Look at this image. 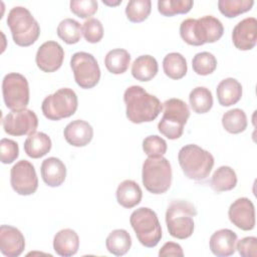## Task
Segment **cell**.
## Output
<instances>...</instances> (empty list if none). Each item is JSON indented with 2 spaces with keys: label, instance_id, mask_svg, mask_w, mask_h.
<instances>
[{
  "label": "cell",
  "instance_id": "obj_1",
  "mask_svg": "<svg viewBox=\"0 0 257 257\" xmlns=\"http://www.w3.org/2000/svg\"><path fill=\"white\" fill-rule=\"evenodd\" d=\"M123 101L126 117L133 123L153 121L163 109L160 99L140 85L127 87L123 93Z\"/></svg>",
  "mask_w": 257,
  "mask_h": 257
},
{
  "label": "cell",
  "instance_id": "obj_2",
  "mask_svg": "<svg viewBox=\"0 0 257 257\" xmlns=\"http://www.w3.org/2000/svg\"><path fill=\"white\" fill-rule=\"evenodd\" d=\"M223 33L222 22L212 15H206L198 19L188 18L182 21L180 25L182 39L193 46L214 43L223 36Z\"/></svg>",
  "mask_w": 257,
  "mask_h": 257
},
{
  "label": "cell",
  "instance_id": "obj_3",
  "mask_svg": "<svg viewBox=\"0 0 257 257\" xmlns=\"http://www.w3.org/2000/svg\"><path fill=\"white\" fill-rule=\"evenodd\" d=\"M178 161L185 176L197 182L206 180L214 166L213 155L195 144L184 146L179 151Z\"/></svg>",
  "mask_w": 257,
  "mask_h": 257
},
{
  "label": "cell",
  "instance_id": "obj_4",
  "mask_svg": "<svg viewBox=\"0 0 257 257\" xmlns=\"http://www.w3.org/2000/svg\"><path fill=\"white\" fill-rule=\"evenodd\" d=\"M196 216L197 209L193 204L185 200H173L166 211V224L170 235L182 240L191 237Z\"/></svg>",
  "mask_w": 257,
  "mask_h": 257
},
{
  "label": "cell",
  "instance_id": "obj_5",
  "mask_svg": "<svg viewBox=\"0 0 257 257\" xmlns=\"http://www.w3.org/2000/svg\"><path fill=\"white\" fill-rule=\"evenodd\" d=\"M13 41L22 47H27L36 42L40 35L38 22L30 11L23 6L13 7L7 16Z\"/></svg>",
  "mask_w": 257,
  "mask_h": 257
},
{
  "label": "cell",
  "instance_id": "obj_6",
  "mask_svg": "<svg viewBox=\"0 0 257 257\" xmlns=\"http://www.w3.org/2000/svg\"><path fill=\"white\" fill-rule=\"evenodd\" d=\"M143 185L152 194L166 193L172 184V167L163 156L149 157L143 164Z\"/></svg>",
  "mask_w": 257,
  "mask_h": 257
},
{
  "label": "cell",
  "instance_id": "obj_7",
  "mask_svg": "<svg viewBox=\"0 0 257 257\" xmlns=\"http://www.w3.org/2000/svg\"><path fill=\"white\" fill-rule=\"evenodd\" d=\"M190 116L188 104L180 98H169L164 102V114L158 123L159 132L169 140L182 137Z\"/></svg>",
  "mask_w": 257,
  "mask_h": 257
},
{
  "label": "cell",
  "instance_id": "obj_8",
  "mask_svg": "<svg viewBox=\"0 0 257 257\" xmlns=\"http://www.w3.org/2000/svg\"><path fill=\"white\" fill-rule=\"evenodd\" d=\"M130 223L140 243L147 247H156L162 239V227L155 211L142 207L135 210L130 218Z\"/></svg>",
  "mask_w": 257,
  "mask_h": 257
},
{
  "label": "cell",
  "instance_id": "obj_9",
  "mask_svg": "<svg viewBox=\"0 0 257 257\" xmlns=\"http://www.w3.org/2000/svg\"><path fill=\"white\" fill-rule=\"evenodd\" d=\"M78 99L75 91L64 87L46 96L41 104V109L49 120H59L74 114L77 109Z\"/></svg>",
  "mask_w": 257,
  "mask_h": 257
},
{
  "label": "cell",
  "instance_id": "obj_10",
  "mask_svg": "<svg viewBox=\"0 0 257 257\" xmlns=\"http://www.w3.org/2000/svg\"><path fill=\"white\" fill-rule=\"evenodd\" d=\"M74 80L84 89L94 87L100 79V69L94 56L88 52H75L70 59Z\"/></svg>",
  "mask_w": 257,
  "mask_h": 257
},
{
  "label": "cell",
  "instance_id": "obj_11",
  "mask_svg": "<svg viewBox=\"0 0 257 257\" xmlns=\"http://www.w3.org/2000/svg\"><path fill=\"white\" fill-rule=\"evenodd\" d=\"M2 93L7 108H26L29 102V84L26 77L17 72L6 74L2 81Z\"/></svg>",
  "mask_w": 257,
  "mask_h": 257
},
{
  "label": "cell",
  "instance_id": "obj_12",
  "mask_svg": "<svg viewBox=\"0 0 257 257\" xmlns=\"http://www.w3.org/2000/svg\"><path fill=\"white\" fill-rule=\"evenodd\" d=\"M4 132L10 136L22 137L36 133L38 118L36 113L28 108L11 110L2 121Z\"/></svg>",
  "mask_w": 257,
  "mask_h": 257
},
{
  "label": "cell",
  "instance_id": "obj_13",
  "mask_svg": "<svg viewBox=\"0 0 257 257\" xmlns=\"http://www.w3.org/2000/svg\"><path fill=\"white\" fill-rule=\"evenodd\" d=\"M10 183L12 189L21 196H29L38 188V178L34 166L26 161L17 162L10 172Z\"/></svg>",
  "mask_w": 257,
  "mask_h": 257
},
{
  "label": "cell",
  "instance_id": "obj_14",
  "mask_svg": "<svg viewBox=\"0 0 257 257\" xmlns=\"http://www.w3.org/2000/svg\"><path fill=\"white\" fill-rule=\"evenodd\" d=\"M64 59V50L56 41H46L41 44L36 52L35 61L43 72H54L58 70Z\"/></svg>",
  "mask_w": 257,
  "mask_h": 257
},
{
  "label": "cell",
  "instance_id": "obj_15",
  "mask_svg": "<svg viewBox=\"0 0 257 257\" xmlns=\"http://www.w3.org/2000/svg\"><path fill=\"white\" fill-rule=\"evenodd\" d=\"M228 217L237 228L252 230L255 227V208L252 201L245 197L235 200L228 210Z\"/></svg>",
  "mask_w": 257,
  "mask_h": 257
},
{
  "label": "cell",
  "instance_id": "obj_16",
  "mask_svg": "<svg viewBox=\"0 0 257 257\" xmlns=\"http://www.w3.org/2000/svg\"><path fill=\"white\" fill-rule=\"evenodd\" d=\"M232 41L239 50H251L257 42V20L247 17L236 24L232 32Z\"/></svg>",
  "mask_w": 257,
  "mask_h": 257
},
{
  "label": "cell",
  "instance_id": "obj_17",
  "mask_svg": "<svg viewBox=\"0 0 257 257\" xmlns=\"http://www.w3.org/2000/svg\"><path fill=\"white\" fill-rule=\"evenodd\" d=\"M25 249V239L17 228L9 225L0 227V250L7 257H17Z\"/></svg>",
  "mask_w": 257,
  "mask_h": 257
},
{
  "label": "cell",
  "instance_id": "obj_18",
  "mask_svg": "<svg viewBox=\"0 0 257 257\" xmlns=\"http://www.w3.org/2000/svg\"><path fill=\"white\" fill-rule=\"evenodd\" d=\"M237 234L230 229H220L212 234L209 245L212 253L218 257H228L236 251Z\"/></svg>",
  "mask_w": 257,
  "mask_h": 257
},
{
  "label": "cell",
  "instance_id": "obj_19",
  "mask_svg": "<svg viewBox=\"0 0 257 257\" xmlns=\"http://www.w3.org/2000/svg\"><path fill=\"white\" fill-rule=\"evenodd\" d=\"M63 136L69 145L77 148L85 147L93 138V128L87 121L75 119L65 126Z\"/></svg>",
  "mask_w": 257,
  "mask_h": 257
},
{
  "label": "cell",
  "instance_id": "obj_20",
  "mask_svg": "<svg viewBox=\"0 0 257 257\" xmlns=\"http://www.w3.org/2000/svg\"><path fill=\"white\" fill-rule=\"evenodd\" d=\"M43 182L49 187H59L66 178V167L61 160L55 157L45 159L40 167Z\"/></svg>",
  "mask_w": 257,
  "mask_h": 257
},
{
  "label": "cell",
  "instance_id": "obj_21",
  "mask_svg": "<svg viewBox=\"0 0 257 257\" xmlns=\"http://www.w3.org/2000/svg\"><path fill=\"white\" fill-rule=\"evenodd\" d=\"M79 248V237L77 233L69 228L58 231L53 238V249L59 256L69 257L77 253Z\"/></svg>",
  "mask_w": 257,
  "mask_h": 257
},
{
  "label": "cell",
  "instance_id": "obj_22",
  "mask_svg": "<svg viewBox=\"0 0 257 257\" xmlns=\"http://www.w3.org/2000/svg\"><path fill=\"white\" fill-rule=\"evenodd\" d=\"M217 98L222 106H231L236 104L242 97V85L233 78L228 77L220 81L216 88Z\"/></svg>",
  "mask_w": 257,
  "mask_h": 257
},
{
  "label": "cell",
  "instance_id": "obj_23",
  "mask_svg": "<svg viewBox=\"0 0 257 257\" xmlns=\"http://www.w3.org/2000/svg\"><path fill=\"white\" fill-rule=\"evenodd\" d=\"M115 196L117 203L121 207L132 209L141 203L143 192L137 182L133 180H124L118 185Z\"/></svg>",
  "mask_w": 257,
  "mask_h": 257
},
{
  "label": "cell",
  "instance_id": "obj_24",
  "mask_svg": "<svg viewBox=\"0 0 257 257\" xmlns=\"http://www.w3.org/2000/svg\"><path fill=\"white\" fill-rule=\"evenodd\" d=\"M158 61L152 55H141L132 64V74L140 81L152 80L158 73Z\"/></svg>",
  "mask_w": 257,
  "mask_h": 257
},
{
  "label": "cell",
  "instance_id": "obj_25",
  "mask_svg": "<svg viewBox=\"0 0 257 257\" xmlns=\"http://www.w3.org/2000/svg\"><path fill=\"white\" fill-rule=\"evenodd\" d=\"M52 143L50 138L44 133H34L24 142V151L32 159H39L50 152Z\"/></svg>",
  "mask_w": 257,
  "mask_h": 257
},
{
  "label": "cell",
  "instance_id": "obj_26",
  "mask_svg": "<svg viewBox=\"0 0 257 257\" xmlns=\"http://www.w3.org/2000/svg\"><path fill=\"white\" fill-rule=\"evenodd\" d=\"M237 185V176L235 171L228 166L219 167L213 174L210 186L211 188L217 192H226L233 190Z\"/></svg>",
  "mask_w": 257,
  "mask_h": 257
},
{
  "label": "cell",
  "instance_id": "obj_27",
  "mask_svg": "<svg viewBox=\"0 0 257 257\" xmlns=\"http://www.w3.org/2000/svg\"><path fill=\"white\" fill-rule=\"evenodd\" d=\"M105 246L109 253L115 256H122L128 252L132 246V238L124 229L111 231L105 240Z\"/></svg>",
  "mask_w": 257,
  "mask_h": 257
},
{
  "label": "cell",
  "instance_id": "obj_28",
  "mask_svg": "<svg viewBox=\"0 0 257 257\" xmlns=\"http://www.w3.org/2000/svg\"><path fill=\"white\" fill-rule=\"evenodd\" d=\"M163 69L168 77L172 79H181L188 71L187 60L181 53L171 52L164 57Z\"/></svg>",
  "mask_w": 257,
  "mask_h": 257
},
{
  "label": "cell",
  "instance_id": "obj_29",
  "mask_svg": "<svg viewBox=\"0 0 257 257\" xmlns=\"http://www.w3.org/2000/svg\"><path fill=\"white\" fill-rule=\"evenodd\" d=\"M131 63V54L122 48H115L108 51L104 57L106 69L113 74L124 73Z\"/></svg>",
  "mask_w": 257,
  "mask_h": 257
},
{
  "label": "cell",
  "instance_id": "obj_30",
  "mask_svg": "<svg viewBox=\"0 0 257 257\" xmlns=\"http://www.w3.org/2000/svg\"><path fill=\"white\" fill-rule=\"evenodd\" d=\"M189 102L196 113H206L213 106L212 92L205 86H197L190 92Z\"/></svg>",
  "mask_w": 257,
  "mask_h": 257
},
{
  "label": "cell",
  "instance_id": "obj_31",
  "mask_svg": "<svg viewBox=\"0 0 257 257\" xmlns=\"http://www.w3.org/2000/svg\"><path fill=\"white\" fill-rule=\"evenodd\" d=\"M247 116L244 110L233 108L226 111L222 116V125L230 134H240L247 128Z\"/></svg>",
  "mask_w": 257,
  "mask_h": 257
},
{
  "label": "cell",
  "instance_id": "obj_32",
  "mask_svg": "<svg viewBox=\"0 0 257 257\" xmlns=\"http://www.w3.org/2000/svg\"><path fill=\"white\" fill-rule=\"evenodd\" d=\"M57 35L67 44H75L80 40L82 27L72 18L63 19L57 26Z\"/></svg>",
  "mask_w": 257,
  "mask_h": 257
},
{
  "label": "cell",
  "instance_id": "obj_33",
  "mask_svg": "<svg viewBox=\"0 0 257 257\" xmlns=\"http://www.w3.org/2000/svg\"><path fill=\"white\" fill-rule=\"evenodd\" d=\"M152 10L151 0H131L126 4L125 14L127 19L133 23L145 21Z\"/></svg>",
  "mask_w": 257,
  "mask_h": 257
},
{
  "label": "cell",
  "instance_id": "obj_34",
  "mask_svg": "<svg viewBox=\"0 0 257 257\" xmlns=\"http://www.w3.org/2000/svg\"><path fill=\"white\" fill-rule=\"evenodd\" d=\"M254 5L252 0H219L218 8L219 11L227 18H234L243 14Z\"/></svg>",
  "mask_w": 257,
  "mask_h": 257
},
{
  "label": "cell",
  "instance_id": "obj_35",
  "mask_svg": "<svg viewBox=\"0 0 257 257\" xmlns=\"http://www.w3.org/2000/svg\"><path fill=\"white\" fill-rule=\"evenodd\" d=\"M194 5L192 0H159L158 11L167 17L188 13Z\"/></svg>",
  "mask_w": 257,
  "mask_h": 257
},
{
  "label": "cell",
  "instance_id": "obj_36",
  "mask_svg": "<svg viewBox=\"0 0 257 257\" xmlns=\"http://www.w3.org/2000/svg\"><path fill=\"white\" fill-rule=\"evenodd\" d=\"M192 67L198 75H209L217 68V59L211 52H199L192 59Z\"/></svg>",
  "mask_w": 257,
  "mask_h": 257
},
{
  "label": "cell",
  "instance_id": "obj_37",
  "mask_svg": "<svg viewBox=\"0 0 257 257\" xmlns=\"http://www.w3.org/2000/svg\"><path fill=\"white\" fill-rule=\"evenodd\" d=\"M82 34L89 43H97L103 37V26L96 18H89L82 25Z\"/></svg>",
  "mask_w": 257,
  "mask_h": 257
},
{
  "label": "cell",
  "instance_id": "obj_38",
  "mask_svg": "<svg viewBox=\"0 0 257 257\" xmlns=\"http://www.w3.org/2000/svg\"><path fill=\"white\" fill-rule=\"evenodd\" d=\"M167 149L166 141L159 136H149L143 141V150L148 157L164 156Z\"/></svg>",
  "mask_w": 257,
  "mask_h": 257
},
{
  "label": "cell",
  "instance_id": "obj_39",
  "mask_svg": "<svg viewBox=\"0 0 257 257\" xmlns=\"http://www.w3.org/2000/svg\"><path fill=\"white\" fill-rule=\"evenodd\" d=\"M70 11L79 18H88L97 11L98 4L95 0H72L69 3Z\"/></svg>",
  "mask_w": 257,
  "mask_h": 257
},
{
  "label": "cell",
  "instance_id": "obj_40",
  "mask_svg": "<svg viewBox=\"0 0 257 257\" xmlns=\"http://www.w3.org/2000/svg\"><path fill=\"white\" fill-rule=\"evenodd\" d=\"M19 156L18 144L10 139L3 138L0 141V159L3 164L13 163Z\"/></svg>",
  "mask_w": 257,
  "mask_h": 257
},
{
  "label": "cell",
  "instance_id": "obj_41",
  "mask_svg": "<svg viewBox=\"0 0 257 257\" xmlns=\"http://www.w3.org/2000/svg\"><path fill=\"white\" fill-rule=\"evenodd\" d=\"M236 249L242 257H256L257 256V238L254 236H250L237 241Z\"/></svg>",
  "mask_w": 257,
  "mask_h": 257
},
{
  "label": "cell",
  "instance_id": "obj_42",
  "mask_svg": "<svg viewBox=\"0 0 257 257\" xmlns=\"http://www.w3.org/2000/svg\"><path fill=\"white\" fill-rule=\"evenodd\" d=\"M160 257H166V256H179L183 257L184 252L180 244L175 242H167L163 245V247L159 251Z\"/></svg>",
  "mask_w": 257,
  "mask_h": 257
},
{
  "label": "cell",
  "instance_id": "obj_43",
  "mask_svg": "<svg viewBox=\"0 0 257 257\" xmlns=\"http://www.w3.org/2000/svg\"><path fill=\"white\" fill-rule=\"evenodd\" d=\"M103 2V4H106V5H108V6H116V5H118V4H120L121 3V0H118V1H116V2H108V1H102Z\"/></svg>",
  "mask_w": 257,
  "mask_h": 257
}]
</instances>
